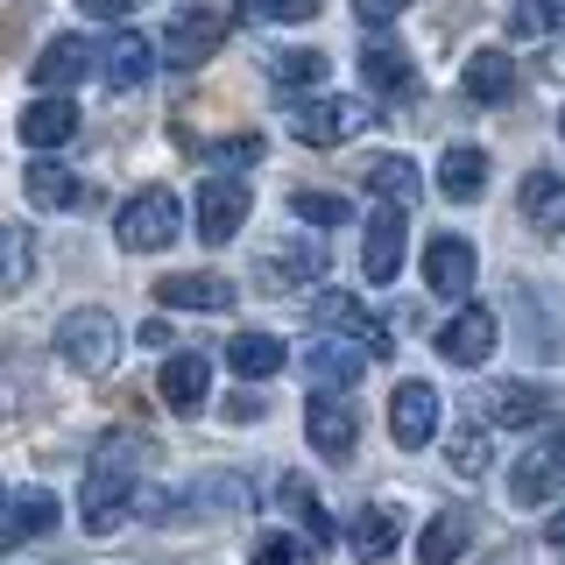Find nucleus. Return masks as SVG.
<instances>
[{
    "instance_id": "obj_10",
    "label": "nucleus",
    "mask_w": 565,
    "mask_h": 565,
    "mask_svg": "<svg viewBox=\"0 0 565 565\" xmlns=\"http://www.w3.org/2000/svg\"><path fill=\"white\" fill-rule=\"evenodd\" d=\"M247 205H255V199H247L241 177H205V184H199V241L226 247L247 226Z\"/></svg>"
},
{
    "instance_id": "obj_34",
    "label": "nucleus",
    "mask_w": 565,
    "mask_h": 565,
    "mask_svg": "<svg viewBox=\"0 0 565 565\" xmlns=\"http://www.w3.org/2000/svg\"><path fill=\"white\" fill-rule=\"evenodd\" d=\"M446 459H452L459 473H467V481H481V473H488V424H481V417L459 424V431L446 438Z\"/></svg>"
},
{
    "instance_id": "obj_32",
    "label": "nucleus",
    "mask_w": 565,
    "mask_h": 565,
    "mask_svg": "<svg viewBox=\"0 0 565 565\" xmlns=\"http://www.w3.org/2000/svg\"><path fill=\"white\" fill-rule=\"evenodd\" d=\"M35 282V234L29 226H0V297H22Z\"/></svg>"
},
{
    "instance_id": "obj_39",
    "label": "nucleus",
    "mask_w": 565,
    "mask_h": 565,
    "mask_svg": "<svg viewBox=\"0 0 565 565\" xmlns=\"http://www.w3.org/2000/svg\"><path fill=\"white\" fill-rule=\"evenodd\" d=\"M247 22H269V29H290V22H311L318 0H241Z\"/></svg>"
},
{
    "instance_id": "obj_21",
    "label": "nucleus",
    "mask_w": 565,
    "mask_h": 565,
    "mask_svg": "<svg viewBox=\"0 0 565 565\" xmlns=\"http://www.w3.org/2000/svg\"><path fill=\"white\" fill-rule=\"evenodd\" d=\"M156 388H163L170 411H205V396H212V361H205V353H170L163 375H156Z\"/></svg>"
},
{
    "instance_id": "obj_26",
    "label": "nucleus",
    "mask_w": 565,
    "mask_h": 565,
    "mask_svg": "<svg viewBox=\"0 0 565 565\" xmlns=\"http://www.w3.org/2000/svg\"><path fill=\"white\" fill-rule=\"evenodd\" d=\"M22 191H29L35 212H78V205H85V184H78L64 163H50V156H35V163H29Z\"/></svg>"
},
{
    "instance_id": "obj_8",
    "label": "nucleus",
    "mask_w": 565,
    "mask_h": 565,
    "mask_svg": "<svg viewBox=\"0 0 565 565\" xmlns=\"http://www.w3.org/2000/svg\"><path fill=\"white\" fill-rule=\"evenodd\" d=\"M156 64H163V50H156L141 29H114L106 50H99V78L114 85V93H141V85L156 78Z\"/></svg>"
},
{
    "instance_id": "obj_13",
    "label": "nucleus",
    "mask_w": 565,
    "mask_h": 565,
    "mask_svg": "<svg viewBox=\"0 0 565 565\" xmlns=\"http://www.w3.org/2000/svg\"><path fill=\"white\" fill-rule=\"evenodd\" d=\"M305 438L318 459H347L353 446H361V417H353L347 396H318L311 388V411H305Z\"/></svg>"
},
{
    "instance_id": "obj_14",
    "label": "nucleus",
    "mask_w": 565,
    "mask_h": 565,
    "mask_svg": "<svg viewBox=\"0 0 565 565\" xmlns=\"http://www.w3.org/2000/svg\"><path fill=\"white\" fill-rule=\"evenodd\" d=\"M473 241L467 234H431L424 241V282H431V297H467L473 290Z\"/></svg>"
},
{
    "instance_id": "obj_11",
    "label": "nucleus",
    "mask_w": 565,
    "mask_h": 565,
    "mask_svg": "<svg viewBox=\"0 0 565 565\" xmlns=\"http://www.w3.org/2000/svg\"><path fill=\"white\" fill-rule=\"evenodd\" d=\"M494 340H502V326H494V311L488 305H459L446 326H438V353H446L452 367H481Z\"/></svg>"
},
{
    "instance_id": "obj_28",
    "label": "nucleus",
    "mask_w": 565,
    "mask_h": 565,
    "mask_svg": "<svg viewBox=\"0 0 565 565\" xmlns=\"http://www.w3.org/2000/svg\"><path fill=\"white\" fill-rule=\"evenodd\" d=\"M282 361H290V353H282L276 332H234V340H226V367H234V375H247V382L282 375Z\"/></svg>"
},
{
    "instance_id": "obj_15",
    "label": "nucleus",
    "mask_w": 565,
    "mask_h": 565,
    "mask_svg": "<svg viewBox=\"0 0 565 565\" xmlns=\"http://www.w3.org/2000/svg\"><path fill=\"white\" fill-rule=\"evenodd\" d=\"M403 205H375V220H367V234H361V269L367 282H396L403 269Z\"/></svg>"
},
{
    "instance_id": "obj_23",
    "label": "nucleus",
    "mask_w": 565,
    "mask_h": 565,
    "mask_svg": "<svg viewBox=\"0 0 565 565\" xmlns=\"http://www.w3.org/2000/svg\"><path fill=\"white\" fill-rule=\"evenodd\" d=\"M438 191H446L452 205H473L488 191V149H473V141H452L446 156H438Z\"/></svg>"
},
{
    "instance_id": "obj_45",
    "label": "nucleus",
    "mask_w": 565,
    "mask_h": 565,
    "mask_svg": "<svg viewBox=\"0 0 565 565\" xmlns=\"http://www.w3.org/2000/svg\"><path fill=\"white\" fill-rule=\"evenodd\" d=\"M558 438H565V424H558Z\"/></svg>"
},
{
    "instance_id": "obj_16",
    "label": "nucleus",
    "mask_w": 565,
    "mask_h": 565,
    "mask_svg": "<svg viewBox=\"0 0 565 565\" xmlns=\"http://www.w3.org/2000/svg\"><path fill=\"white\" fill-rule=\"evenodd\" d=\"M85 71H93V43H85V35H50V43L35 50L29 78H35V93H71Z\"/></svg>"
},
{
    "instance_id": "obj_20",
    "label": "nucleus",
    "mask_w": 565,
    "mask_h": 565,
    "mask_svg": "<svg viewBox=\"0 0 565 565\" xmlns=\"http://www.w3.org/2000/svg\"><path fill=\"white\" fill-rule=\"evenodd\" d=\"M156 297H163L170 311H226V305H234V282L212 276V269H184V276L156 282Z\"/></svg>"
},
{
    "instance_id": "obj_42",
    "label": "nucleus",
    "mask_w": 565,
    "mask_h": 565,
    "mask_svg": "<svg viewBox=\"0 0 565 565\" xmlns=\"http://www.w3.org/2000/svg\"><path fill=\"white\" fill-rule=\"evenodd\" d=\"M226 417H241V424H255V417H262V403H255V396H234V403H226Z\"/></svg>"
},
{
    "instance_id": "obj_19",
    "label": "nucleus",
    "mask_w": 565,
    "mask_h": 565,
    "mask_svg": "<svg viewBox=\"0 0 565 565\" xmlns=\"http://www.w3.org/2000/svg\"><path fill=\"white\" fill-rule=\"evenodd\" d=\"M43 530H57V494L50 488H29V494H14V502H0V552L43 537Z\"/></svg>"
},
{
    "instance_id": "obj_9",
    "label": "nucleus",
    "mask_w": 565,
    "mask_h": 565,
    "mask_svg": "<svg viewBox=\"0 0 565 565\" xmlns=\"http://www.w3.org/2000/svg\"><path fill=\"white\" fill-rule=\"evenodd\" d=\"M438 388L431 382H396V396H388V438H396L403 452H417V446H431L438 438Z\"/></svg>"
},
{
    "instance_id": "obj_37",
    "label": "nucleus",
    "mask_w": 565,
    "mask_h": 565,
    "mask_svg": "<svg viewBox=\"0 0 565 565\" xmlns=\"http://www.w3.org/2000/svg\"><path fill=\"white\" fill-rule=\"evenodd\" d=\"M255 565H318V544L290 537V530H269V537H255Z\"/></svg>"
},
{
    "instance_id": "obj_44",
    "label": "nucleus",
    "mask_w": 565,
    "mask_h": 565,
    "mask_svg": "<svg viewBox=\"0 0 565 565\" xmlns=\"http://www.w3.org/2000/svg\"><path fill=\"white\" fill-rule=\"evenodd\" d=\"M558 135H565V114H558Z\"/></svg>"
},
{
    "instance_id": "obj_6",
    "label": "nucleus",
    "mask_w": 565,
    "mask_h": 565,
    "mask_svg": "<svg viewBox=\"0 0 565 565\" xmlns=\"http://www.w3.org/2000/svg\"><path fill=\"white\" fill-rule=\"evenodd\" d=\"M311 326L318 332H340V340H361L367 353H388V347H396V340H388V326L353 290H318L311 297Z\"/></svg>"
},
{
    "instance_id": "obj_12",
    "label": "nucleus",
    "mask_w": 565,
    "mask_h": 565,
    "mask_svg": "<svg viewBox=\"0 0 565 565\" xmlns=\"http://www.w3.org/2000/svg\"><path fill=\"white\" fill-rule=\"evenodd\" d=\"M367 375V347L361 340H311V353H305V382L318 388V396H347L353 382Z\"/></svg>"
},
{
    "instance_id": "obj_35",
    "label": "nucleus",
    "mask_w": 565,
    "mask_h": 565,
    "mask_svg": "<svg viewBox=\"0 0 565 565\" xmlns=\"http://www.w3.org/2000/svg\"><path fill=\"white\" fill-rule=\"evenodd\" d=\"M558 29V0H509V35L516 43H544Z\"/></svg>"
},
{
    "instance_id": "obj_29",
    "label": "nucleus",
    "mask_w": 565,
    "mask_h": 565,
    "mask_svg": "<svg viewBox=\"0 0 565 565\" xmlns=\"http://www.w3.org/2000/svg\"><path fill=\"white\" fill-rule=\"evenodd\" d=\"M396 537H403V516H396V509H375V502H367L361 516L347 523V552H353V558H367V565L396 552Z\"/></svg>"
},
{
    "instance_id": "obj_33",
    "label": "nucleus",
    "mask_w": 565,
    "mask_h": 565,
    "mask_svg": "<svg viewBox=\"0 0 565 565\" xmlns=\"http://www.w3.org/2000/svg\"><path fill=\"white\" fill-rule=\"evenodd\" d=\"M262 276H269V282H318V276H326V241H290V247H276Z\"/></svg>"
},
{
    "instance_id": "obj_22",
    "label": "nucleus",
    "mask_w": 565,
    "mask_h": 565,
    "mask_svg": "<svg viewBox=\"0 0 565 565\" xmlns=\"http://www.w3.org/2000/svg\"><path fill=\"white\" fill-rule=\"evenodd\" d=\"M459 85H467L473 106H502V99H516V64H509V50H473Z\"/></svg>"
},
{
    "instance_id": "obj_4",
    "label": "nucleus",
    "mask_w": 565,
    "mask_h": 565,
    "mask_svg": "<svg viewBox=\"0 0 565 565\" xmlns=\"http://www.w3.org/2000/svg\"><path fill=\"white\" fill-rule=\"evenodd\" d=\"M57 353H64V367H78V375H106V367L120 361V326H114V311H99V305L64 311Z\"/></svg>"
},
{
    "instance_id": "obj_7",
    "label": "nucleus",
    "mask_w": 565,
    "mask_h": 565,
    "mask_svg": "<svg viewBox=\"0 0 565 565\" xmlns=\"http://www.w3.org/2000/svg\"><path fill=\"white\" fill-rule=\"evenodd\" d=\"M558 488H565V438L552 431L544 446H530L516 467H509V502L544 509V502H558Z\"/></svg>"
},
{
    "instance_id": "obj_43",
    "label": "nucleus",
    "mask_w": 565,
    "mask_h": 565,
    "mask_svg": "<svg viewBox=\"0 0 565 565\" xmlns=\"http://www.w3.org/2000/svg\"><path fill=\"white\" fill-rule=\"evenodd\" d=\"M544 537H552V552L565 558V509H558V516H552V523H544Z\"/></svg>"
},
{
    "instance_id": "obj_2",
    "label": "nucleus",
    "mask_w": 565,
    "mask_h": 565,
    "mask_svg": "<svg viewBox=\"0 0 565 565\" xmlns=\"http://www.w3.org/2000/svg\"><path fill=\"white\" fill-rule=\"evenodd\" d=\"M177 234H184V205H177V191H163V184L135 191V199L114 212V241L128 247V255H156V247H170Z\"/></svg>"
},
{
    "instance_id": "obj_38",
    "label": "nucleus",
    "mask_w": 565,
    "mask_h": 565,
    "mask_svg": "<svg viewBox=\"0 0 565 565\" xmlns=\"http://www.w3.org/2000/svg\"><path fill=\"white\" fill-rule=\"evenodd\" d=\"M205 163L220 170V177H241L247 163H262V135H226V141H212Z\"/></svg>"
},
{
    "instance_id": "obj_3",
    "label": "nucleus",
    "mask_w": 565,
    "mask_h": 565,
    "mask_svg": "<svg viewBox=\"0 0 565 565\" xmlns=\"http://www.w3.org/2000/svg\"><path fill=\"white\" fill-rule=\"evenodd\" d=\"M367 120H375V106L347 99V93H318V99H297L290 106V135L305 141V149H340V141H353Z\"/></svg>"
},
{
    "instance_id": "obj_1",
    "label": "nucleus",
    "mask_w": 565,
    "mask_h": 565,
    "mask_svg": "<svg viewBox=\"0 0 565 565\" xmlns=\"http://www.w3.org/2000/svg\"><path fill=\"white\" fill-rule=\"evenodd\" d=\"M135 452H141L135 438H114V446H99L93 473H85L78 516H85V530H93V537H106V530H120V523H128V509L141 502V488H135V467H128Z\"/></svg>"
},
{
    "instance_id": "obj_18",
    "label": "nucleus",
    "mask_w": 565,
    "mask_h": 565,
    "mask_svg": "<svg viewBox=\"0 0 565 565\" xmlns=\"http://www.w3.org/2000/svg\"><path fill=\"white\" fill-rule=\"evenodd\" d=\"M71 135H78V99H71V93H43V99H29L22 106V141H29V149H64V141Z\"/></svg>"
},
{
    "instance_id": "obj_25",
    "label": "nucleus",
    "mask_w": 565,
    "mask_h": 565,
    "mask_svg": "<svg viewBox=\"0 0 565 565\" xmlns=\"http://www.w3.org/2000/svg\"><path fill=\"white\" fill-rule=\"evenodd\" d=\"M516 205L537 234H565V177L558 170H530L516 184Z\"/></svg>"
},
{
    "instance_id": "obj_40",
    "label": "nucleus",
    "mask_w": 565,
    "mask_h": 565,
    "mask_svg": "<svg viewBox=\"0 0 565 565\" xmlns=\"http://www.w3.org/2000/svg\"><path fill=\"white\" fill-rule=\"evenodd\" d=\"M403 8H411V0H353V14H361L367 29H388V22H396Z\"/></svg>"
},
{
    "instance_id": "obj_17",
    "label": "nucleus",
    "mask_w": 565,
    "mask_h": 565,
    "mask_svg": "<svg viewBox=\"0 0 565 565\" xmlns=\"http://www.w3.org/2000/svg\"><path fill=\"white\" fill-rule=\"evenodd\" d=\"M544 396L530 382H488L481 396H473V417L488 424V431H523V424H537Z\"/></svg>"
},
{
    "instance_id": "obj_24",
    "label": "nucleus",
    "mask_w": 565,
    "mask_h": 565,
    "mask_svg": "<svg viewBox=\"0 0 565 565\" xmlns=\"http://www.w3.org/2000/svg\"><path fill=\"white\" fill-rule=\"evenodd\" d=\"M361 85H367V93H382V99H411L417 93V64L403 57L396 43H367L361 50Z\"/></svg>"
},
{
    "instance_id": "obj_30",
    "label": "nucleus",
    "mask_w": 565,
    "mask_h": 565,
    "mask_svg": "<svg viewBox=\"0 0 565 565\" xmlns=\"http://www.w3.org/2000/svg\"><path fill=\"white\" fill-rule=\"evenodd\" d=\"M367 191H375L382 205H403V212H411L424 199V177H417L411 156H375V163H367Z\"/></svg>"
},
{
    "instance_id": "obj_27",
    "label": "nucleus",
    "mask_w": 565,
    "mask_h": 565,
    "mask_svg": "<svg viewBox=\"0 0 565 565\" xmlns=\"http://www.w3.org/2000/svg\"><path fill=\"white\" fill-rule=\"evenodd\" d=\"M467 544H473V516L467 509H438V516L424 523V537H417V565H452Z\"/></svg>"
},
{
    "instance_id": "obj_31",
    "label": "nucleus",
    "mask_w": 565,
    "mask_h": 565,
    "mask_svg": "<svg viewBox=\"0 0 565 565\" xmlns=\"http://www.w3.org/2000/svg\"><path fill=\"white\" fill-rule=\"evenodd\" d=\"M326 50H276L269 57V85L276 93H318V85H326Z\"/></svg>"
},
{
    "instance_id": "obj_5",
    "label": "nucleus",
    "mask_w": 565,
    "mask_h": 565,
    "mask_svg": "<svg viewBox=\"0 0 565 565\" xmlns=\"http://www.w3.org/2000/svg\"><path fill=\"white\" fill-rule=\"evenodd\" d=\"M220 43H226V14H212L205 0H184V8L170 14V29H163V43H156V50H163L170 71H199Z\"/></svg>"
},
{
    "instance_id": "obj_36",
    "label": "nucleus",
    "mask_w": 565,
    "mask_h": 565,
    "mask_svg": "<svg viewBox=\"0 0 565 565\" xmlns=\"http://www.w3.org/2000/svg\"><path fill=\"white\" fill-rule=\"evenodd\" d=\"M290 212L305 226H347L353 220V205L340 199V191H290Z\"/></svg>"
},
{
    "instance_id": "obj_41",
    "label": "nucleus",
    "mask_w": 565,
    "mask_h": 565,
    "mask_svg": "<svg viewBox=\"0 0 565 565\" xmlns=\"http://www.w3.org/2000/svg\"><path fill=\"white\" fill-rule=\"evenodd\" d=\"M78 8H85V14H106V22H114V14H135L141 0H78Z\"/></svg>"
}]
</instances>
